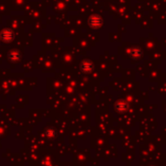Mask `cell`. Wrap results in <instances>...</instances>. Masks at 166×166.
<instances>
[{"instance_id":"cell-1","label":"cell","mask_w":166,"mask_h":166,"mask_svg":"<svg viewBox=\"0 0 166 166\" xmlns=\"http://www.w3.org/2000/svg\"><path fill=\"white\" fill-rule=\"evenodd\" d=\"M1 37L4 41H10L11 39L13 38V33L11 30L9 29H6V30H4V32H2L1 34Z\"/></svg>"}]
</instances>
